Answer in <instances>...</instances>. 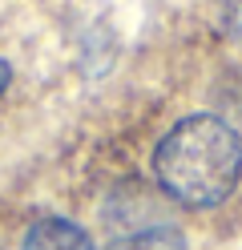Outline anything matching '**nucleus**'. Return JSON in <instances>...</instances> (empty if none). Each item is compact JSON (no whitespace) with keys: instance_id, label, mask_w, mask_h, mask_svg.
Here are the masks:
<instances>
[{"instance_id":"obj_1","label":"nucleus","mask_w":242,"mask_h":250,"mask_svg":"<svg viewBox=\"0 0 242 250\" xmlns=\"http://www.w3.org/2000/svg\"><path fill=\"white\" fill-rule=\"evenodd\" d=\"M154 178L186 210H214L242 182V137L214 113H190L157 142Z\"/></svg>"},{"instance_id":"obj_2","label":"nucleus","mask_w":242,"mask_h":250,"mask_svg":"<svg viewBox=\"0 0 242 250\" xmlns=\"http://www.w3.org/2000/svg\"><path fill=\"white\" fill-rule=\"evenodd\" d=\"M21 250H97V242L89 238V230L81 222H73V218L44 214L24 230Z\"/></svg>"},{"instance_id":"obj_3","label":"nucleus","mask_w":242,"mask_h":250,"mask_svg":"<svg viewBox=\"0 0 242 250\" xmlns=\"http://www.w3.org/2000/svg\"><path fill=\"white\" fill-rule=\"evenodd\" d=\"M109 250H186V238H182V230H177V226L154 222V226H141V230L121 234Z\"/></svg>"},{"instance_id":"obj_4","label":"nucleus","mask_w":242,"mask_h":250,"mask_svg":"<svg viewBox=\"0 0 242 250\" xmlns=\"http://www.w3.org/2000/svg\"><path fill=\"white\" fill-rule=\"evenodd\" d=\"M218 24L230 41L242 44V0H218Z\"/></svg>"},{"instance_id":"obj_5","label":"nucleus","mask_w":242,"mask_h":250,"mask_svg":"<svg viewBox=\"0 0 242 250\" xmlns=\"http://www.w3.org/2000/svg\"><path fill=\"white\" fill-rule=\"evenodd\" d=\"M8 81H12V65H8V61H0V93L8 89Z\"/></svg>"}]
</instances>
